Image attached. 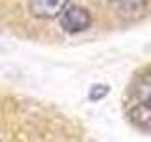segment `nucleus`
Returning a JSON list of instances; mask_svg holds the SVG:
<instances>
[{"mask_svg":"<svg viewBox=\"0 0 151 142\" xmlns=\"http://www.w3.org/2000/svg\"><path fill=\"white\" fill-rule=\"evenodd\" d=\"M60 25L70 34L83 32L91 27V13L81 6H68L60 13Z\"/></svg>","mask_w":151,"mask_h":142,"instance_id":"1","label":"nucleus"},{"mask_svg":"<svg viewBox=\"0 0 151 142\" xmlns=\"http://www.w3.org/2000/svg\"><path fill=\"white\" fill-rule=\"evenodd\" d=\"M68 0H30L28 8L34 17L40 19H53L64 12Z\"/></svg>","mask_w":151,"mask_h":142,"instance_id":"2","label":"nucleus"},{"mask_svg":"<svg viewBox=\"0 0 151 142\" xmlns=\"http://www.w3.org/2000/svg\"><path fill=\"white\" fill-rule=\"evenodd\" d=\"M130 120L136 123V125L140 127V129L144 131H151V108L145 106V104H136L134 108L129 112Z\"/></svg>","mask_w":151,"mask_h":142,"instance_id":"3","label":"nucleus"},{"mask_svg":"<svg viewBox=\"0 0 151 142\" xmlns=\"http://www.w3.org/2000/svg\"><path fill=\"white\" fill-rule=\"evenodd\" d=\"M136 99H138V102L151 108V74H145L140 78L138 85H136Z\"/></svg>","mask_w":151,"mask_h":142,"instance_id":"4","label":"nucleus"},{"mask_svg":"<svg viewBox=\"0 0 151 142\" xmlns=\"http://www.w3.org/2000/svg\"><path fill=\"white\" fill-rule=\"evenodd\" d=\"M108 2L121 13H140L147 0H108Z\"/></svg>","mask_w":151,"mask_h":142,"instance_id":"5","label":"nucleus"},{"mask_svg":"<svg viewBox=\"0 0 151 142\" xmlns=\"http://www.w3.org/2000/svg\"><path fill=\"white\" fill-rule=\"evenodd\" d=\"M108 91H110L108 85H93L91 91H89V99H91V101H100L102 97L108 95Z\"/></svg>","mask_w":151,"mask_h":142,"instance_id":"6","label":"nucleus"}]
</instances>
